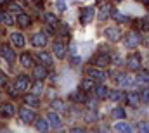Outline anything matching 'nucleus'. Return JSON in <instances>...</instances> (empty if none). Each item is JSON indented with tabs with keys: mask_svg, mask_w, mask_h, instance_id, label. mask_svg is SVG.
<instances>
[{
	"mask_svg": "<svg viewBox=\"0 0 149 133\" xmlns=\"http://www.w3.org/2000/svg\"><path fill=\"white\" fill-rule=\"evenodd\" d=\"M87 76H88L90 80H94V81H104V80L108 78V74H106L102 69H95V67L87 69Z\"/></svg>",
	"mask_w": 149,
	"mask_h": 133,
	"instance_id": "nucleus-1",
	"label": "nucleus"
},
{
	"mask_svg": "<svg viewBox=\"0 0 149 133\" xmlns=\"http://www.w3.org/2000/svg\"><path fill=\"white\" fill-rule=\"evenodd\" d=\"M141 40H142V38H141V35L137 33V31H128L127 36H125V45L134 48V47H137V45L141 43Z\"/></svg>",
	"mask_w": 149,
	"mask_h": 133,
	"instance_id": "nucleus-2",
	"label": "nucleus"
},
{
	"mask_svg": "<svg viewBox=\"0 0 149 133\" xmlns=\"http://www.w3.org/2000/svg\"><path fill=\"white\" fill-rule=\"evenodd\" d=\"M94 12H95L94 7H83V9H81V14H80V23H81V24L90 23V21L94 19Z\"/></svg>",
	"mask_w": 149,
	"mask_h": 133,
	"instance_id": "nucleus-3",
	"label": "nucleus"
},
{
	"mask_svg": "<svg viewBox=\"0 0 149 133\" xmlns=\"http://www.w3.org/2000/svg\"><path fill=\"white\" fill-rule=\"evenodd\" d=\"M28 87H30L28 76H24V74L17 76V80H16V90L17 92H24V90H28Z\"/></svg>",
	"mask_w": 149,
	"mask_h": 133,
	"instance_id": "nucleus-4",
	"label": "nucleus"
},
{
	"mask_svg": "<svg viewBox=\"0 0 149 133\" xmlns=\"http://www.w3.org/2000/svg\"><path fill=\"white\" fill-rule=\"evenodd\" d=\"M19 118H21L24 123H33V119H35V112L30 111V109H26V107H21V109H19Z\"/></svg>",
	"mask_w": 149,
	"mask_h": 133,
	"instance_id": "nucleus-5",
	"label": "nucleus"
},
{
	"mask_svg": "<svg viewBox=\"0 0 149 133\" xmlns=\"http://www.w3.org/2000/svg\"><path fill=\"white\" fill-rule=\"evenodd\" d=\"M2 57H3L7 62H14V61H16V54H14V50H12L9 45H2Z\"/></svg>",
	"mask_w": 149,
	"mask_h": 133,
	"instance_id": "nucleus-6",
	"label": "nucleus"
},
{
	"mask_svg": "<svg viewBox=\"0 0 149 133\" xmlns=\"http://www.w3.org/2000/svg\"><path fill=\"white\" fill-rule=\"evenodd\" d=\"M31 45L33 47H45L47 45V36L43 33H35L31 36Z\"/></svg>",
	"mask_w": 149,
	"mask_h": 133,
	"instance_id": "nucleus-7",
	"label": "nucleus"
},
{
	"mask_svg": "<svg viewBox=\"0 0 149 133\" xmlns=\"http://www.w3.org/2000/svg\"><path fill=\"white\" fill-rule=\"evenodd\" d=\"M127 64H128V67L132 69V71H135V69H139L141 67V54H132L130 57H128V61H127Z\"/></svg>",
	"mask_w": 149,
	"mask_h": 133,
	"instance_id": "nucleus-8",
	"label": "nucleus"
},
{
	"mask_svg": "<svg viewBox=\"0 0 149 133\" xmlns=\"http://www.w3.org/2000/svg\"><path fill=\"white\" fill-rule=\"evenodd\" d=\"M135 83L139 85V87H149V73L148 71H141L137 76H135Z\"/></svg>",
	"mask_w": 149,
	"mask_h": 133,
	"instance_id": "nucleus-9",
	"label": "nucleus"
},
{
	"mask_svg": "<svg viewBox=\"0 0 149 133\" xmlns=\"http://www.w3.org/2000/svg\"><path fill=\"white\" fill-rule=\"evenodd\" d=\"M92 62H94L95 67H101V69H102V67H106L109 64V55H108V54H101V55H97Z\"/></svg>",
	"mask_w": 149,
	"mask_h": 133,
	"instance_id": "nucleus-10",
	"label": "nucleus"
},
{
	"mask_svg": "<svg viewBox=\"0 0 149 133\" xmlns=\"http://www.w3.org/2000/svg\"><path fill=\"white\" fill-rule=\"evenodd\" d=\"M33 78H37V80H43V78H47V66L38 64V66L33 67Z\"/></svg>",
	"mask_w": 149,
	"mask_h": 133,
	"instance_id": "nucleus-11",
	"label": "nucleus"
},
{
	"mask_svg": "<svg viewBox=\"0 0 149 133\" xmlns=\"http://www.w3.org/2000/svg\"><path fill=\"white\" fill-rule=\"evenodd\" d=\"M47 121H49L50 126H54V128H61V118H59L54 111H50V112L47 114Z\"/></svg>",
	"mask_w": 149,
	"mask_h": 133,
	"instance_id": "nucleus-12",
	"label": "nucleus"
},
{
	"mask_svg": "<svg viewBox=\"0 0 149 133\" xmlns=\"http://www.w3.org/2000/svg\"><path fill=\"white\" fill-rule=\"evenodd\" d=\"M54 54H56V57L63 59V57L66 55V45H64L63 42H56V43H54Z\"/></svg>",
	"mask_w": 149,
	"mask_h": 133,
	"instance_id": "nucleus-13",
	"label": "nucleus"
},
{
	"mask_svg": "<svg viewBox=\"0 0 149 133\" xmlns=\"http://www.w3.org/2000/svg\"><path fill=\"white\" fill-rule=\"evenodd\" d=\"M14 105L12 104H3L2 107H0V114H2V118H12L14 116Z\"/></svg>",
	"mask_w": 149,
	"mask_h": 133,
	"instance_id": "nucleus-14",
	"label": "nucleus"
},
{
	"mask_svg": "<svg viewBox=\"0 0 149 133\" xmlns=\"http://www.w3.org/2000/svg\"><path fill=\"white\" fill-rule=\"evenodd\" d=\"M104 36L108 38V40H120V30L118 28H106L104 30Z\"/></svg>",
	"mask_w": 149,
	"mask_h": 133,
	"instance_id": "nucleus-15",
	"label": "nucleus"
},
{
	"mask_svg": "<svg viewBox=\"0 0 149 133\" xmlns=\"http://www.w3.org/2000/svg\"><path fill=\"white\" fill-rule=\"evenodd\" d=\"M127 100H128V104H130L132 107H139V104H141V97H139L137 92H130V94L127 95Z\"/></svg>",
	"mask_w": 149,
	"mask_h": 133,
	"instance_id": "nucleus-16",
	"label": "nucleus"
},
{
	"mask_svg": "<svg viewBox=\"0 0 149 133\" xmlns=\"http://www.w3.org/2000/svg\"><path fill=\"white\" fill-rule=\"evenodd\" d=\"M10 40H12V43L16 45V47H24V36H23V33H12L10 35Z\"/></svg>",
	"mask_w": 149,
	"mask_h": 133,
	"instance_id": "nucleus-17",
	"label": "nucleus"
},
{
	"mask_svg": "<svg viewBox=\"0 0 149 133\" xmlns=\"http://www.w3.org/2000/svg\"><path fill=\"white\" fill-rule=\"evenodd\" d=\"M37 57L42 61L43 66H52V57H50V54H47V52H38Z\"/></svg>",
	"mask_w": 149,
	"mask_h": 133,
	"instance_id": "nucleus-18",
	"label": "nucleus"
},
{
	"mask_svg": "<svg viewBox=\"0 0 149 133\" xmlns=\"http://www.w3.org/2000/svg\"><path fill=\"white\" fill-rule=\"evenodd\" d=\"M108 94H109V90H108V87H104V85H99V87L95 88L97 99H108Z\"/></svg>",
	"mask_w": 149,
	"mask_h": 133,
	"instance_id": "nucleus-19",
	"label": "nucleus"
},
{
	"mask_svg": "<svg viewBox=\"0 0 149 133\" xmlns=\"http://www.w3.org/2000/svg\"><path fill=\"white\" fill-rule=\"evenodd\" d=\"M80 88H81V92H85V94H87V92H90V90H94V80H90V78L83 80Z\"/></svg>",
	"mask_w": 149,
	"mask_h": 133,
	"instance_id": "nucleus-20",
	"label": "nucleus"
},
{
	"mask_svg": "<svg viewBox=\"0 0 149 133\" xmlns=\"http://www.w3.org/2000/svg\"><path fill=\"white\" fill-rule=\"evenodd\" d=\"M21 64L24 67H30V66H33V57L28 54V52H24L23 55H21Z\"/></svg>",
	"mask_w": 149,
	"mask_h": 133,
	"instance_id": "nucleus-21",
	"label": "nucleus"
},
{
	"mask_svg": "<svg viewBox=\"0 0 149 133\" xmlns=\"http://www.w3.org/2000/svg\"><path fill=\"white\" fill-rule=\"evenodd\" d=\"M42 92H43V83H42V80H37L33 83V87H31V94L33 95H40Z\"/></svg>",
	"mask_w": 149,
	"mask_h": 133,
	"instance_id": "nucleus-22",
	"label": "nucleus"
},
{
	"mask_svg": "<svg viewBox=\"0 0 149 133\" xmlns=\"http://www.w3.org/2000/svg\"><path fill=\"white\" fill-rule=\"evenodd\" d=\"M24 102H26L28 105H33V107H38V105H40V102H38L37 95H33V94H30V95H24Z\"/></svg>",
	"mask_w": 149,
	"mask_h": 133,
	"instance_id": "nucleus-23",
	"label": "nucleus"
},
{
	"mask_svg": "<svg viewBox=\"0 0 149 133\" xmlns=\"http://www.w3.org/2000/svg\"><path fill=\"white\" fill-rule=\"evenodd\" d=\"M114 130H116V132L130 133V132H132V126H130V125H127V123H123V121H120V123H116V125H114Z\"/></svg>",
	"mask_w": 149,
	"mask_h": 133,
	"instance_id": "nucleus-24",
	"label": "nucleus"
},
{
	"mask_svg": "<svg viewBox=\"0 0 149 133\" xmlns=\"http://www.w3.org/2000/svg\"><path fill=\"white\" fill-rule=\"evenodd\" d=\"M111 17L116 19L118 23H128V16H123V14H120L118 10H111Z\"/></svg>",
	"mask_w": 149,
	"mask_h": 133,
	"instance_id": "nucleus-25",
	"label": "nucleus"
},
{
	"mask_svg": "<svg viewBox=\"0 0 149 133\" xmlns=\"http://www.w3.org/2000/svg\"><path fill=\"white\" fill-rule=\"evenodd\" d=\"M16 21H17V24H21V26H28V24H30V16H26V14L19 12Z\"/></svg>",
	"mask_w": 149,
	"mask_h": 133,
	"instance_id": "nucleus-26",
	"label": "nucleus"
},
{
	"mask_svg": "<svg viewBox=\"0 0 149 133\" xmlns=\"http://www.w3.org/2000/svg\"><path fill=\"white\" fill-rule=\"evenodd\" d=\"M113 118H114V119H125L127 114H125L123 107H114V109H113Z\"/></svg>",
	"mask_w": 149,
	"mask_h": 133,
	"instance_id": "nucleus-27",
	"label": "nucleus"
},
{
	"mask_svg": "<svg viewBox=\"0 0 149 133\" xmlns=\"http://www.w3.org/2000/svg\"><path fill=\"white\" fill-rule=\"evenodd\" d=\"M35 126H37L38 132H47V128H49V121L47 119H37V123H35Z\"/></svg>",
	"mask_w": 149,
	"mask_h": 133,
	"instance_id": "nucleus-28",
	"label": "nucleus"
},
{
	"mask_svg": "<svg viewBox=\"0 0 149 133\" xmlns=\"http://www.w3.org/2000/svg\"><path fill=\"white\" fill-rule=\"evenodd\" d=\"M0 23H2V24H7V26H10V24H14V21H12V17H10L9 14H5V12H0Z\"/></svg>",
	"mask_w": 149,
	"mask_h": 133,
	"instance_id": "nucleus-29",
	"label": "nucleus"
},
{
	"mask_svg": "<svg viewBox=\"0 0 149 133\" xmlns=\"http://www.w3.org/2000/svg\"><path fill=\"white\" fill-rule=\"evenodd\" d=\"M70 99L73 100V102H85V92H74V94H71V97Z\"/></svg>",
	"mask_w": 149,
	"mask_h": 133,
	"instance_id": "nucleus-30",
	"label": "nucleus"
},
{
	"mask_svg": "<svg viewBox=\"0 0 149 133\" xmlns=\"http://www.w3.org/2000/svg\"><path fill=\"white\" fill-rule=\"evenodd\" d=\"M45 23H47L49 26H56L59 21H57V17H56L54 14H50V12H49V14H45Z\"/></svg>",
	"mask_w": 149,
	"mask_h": 133,
	"instance_id": "nucleus-31",
	"label": "nucleus"
},
{
	"mask_svg": "<svg viewBox=\"0 0 149 133\" xmlns=\"http://www.w3.org/2000/svg\"><path fill=\"white\" fill-rule=\"evenodd\" d=\"M108 97H109L111 100H114V102H118V100H121L123 94H121L120 90H113V92H109V94H108Z\"/></svg>",
	"mask_w": 149,
	"mask_h": 133,
	"instance_id": "nucleus-32",
	"label": "nucleus"
},
{
	"mask_svg": "<svg viewBox=\"0 0 149 133\" xmlns=\"http://www.w3.org/2000/svg\"><path fill=\"white\" fill-rule=\"evenodd\" d=\"M139 97H141V100L144 102V104H149V90L146 88V90H142L141 94H139Z\"/></svg>",
	"mask_w": 149,
	"mask_h": 133,
	"instance_id": "nucleus-33",
	"label": "nucleus"
},
{
	"mask_svg": "<svg viewBox=\"0 0 149 133\" xmlns=\"http://www.w3.org/2000/svg\"><path fill=\"white\" fill-rule=\"evenodd\" d=\"M52 107H54L56 111H59V109L63 111V109H64V104H63V100H54V102H52Z\"/></svg>",
	"mask_w": 149,
	"mask_h": 133,
	"instance_id": "nucleus-34",
	"label": "nucleus"
},
{
	"mask_svg": "<svg viewBox=\"0 0 149 133\" xmlns=\"http://www.w3.org/2000/svg\"><path fill=\"white\" fill-rule=\"evenodd\" d=\"M9 10H12V12H17V14H19V12H21V5H19V3H14V2H12V3L9 5Z\"/></svg>",
	"mask_w": 149,
	"mask_h": 133,
	"instance_id": "nucleus-35",
	"label": "nucleus"
},
{
	"mask_svg": "<svg viewBox=\"0 0 149 133\" xmlns=\"http://www.w3.org/2000/svg\"><path fill=\"white\" fill-rule=\"evenodd\" d=\"M137 130L139 132H149V123H139L137 125Z\"/></svg>",
	"mask_w": 149,
	"mask_h": 133,
	"instance_id": "nucleus-36",
	"label": "nucleus"
},
{
	"mask_svg": "<svg viewBox=\"0 0 149 133\" xmlns=\"http://www.w3.org/2000/svg\"><path fill=\"white\" fill-rule=\"evenodd\" d=\"M2 85H7V76L0 71V87H2Z\"/></svg>",
	"mask_w": 149,
	"mask_h": 133,
	"instance_id": "nucleus-37",
	"label": "nucleus"
},
{
	"mask_svg": "<svg viewBox=\"0 0 149 133\" xmlns=\"http://www.w3.org/2000/svg\"><path fill=\"white\" fill-rule=\"evenodd\" d=\"M57 7H59L61 10H66V3H64V0H57Z\"/></svg>",
	"mask_w": 149,
	"mask_h": 133,
	"instance_id": "nucleus-38",
	"label": "nucleus"
},
{
	"mask_svg": "<svg viewBox=\"0 0 149 133\" xmlns=\"http://www.w3.org/2000/svg\"><path fill=\"white\" fill-rule=\"evenodd\" d=\"M9 95H16V88L14 87H9Z\"/></svg>",
	"mask_w": 149,
	"mask_h": 133,
	"instance_id": "nucleus-39",
	"label": "nucleus"
},
{
	"mask_svg": "<svg viewBox=\"0 0 149 133\" xmlns=\"http://www.w3.org/2000/svg\"><path fill=\"white\" fill-rule=\"evenodd\" d=\"M71 62H73V66H76V64H78V62H80V59H78V57H76V59H73V61H71Z\"/></svg>",
	"mask_w": 149,
	"mask_h": 133,
	"instance_id": "nucleus-40",
	"label": "nucleus"
},
{
	"mask_svg": "<svg viewBox=\"0 0 149 133\" xmlns=\"http://www.w3.org/2000/svg\"><path fill=\"white\" fill-rule=\"evenodd\" d=\"M146 23H148V26H149V16H148V17H146Z\"/></svg>",
	"mask_w": 149,
	"mask_h": 133,
	"instance_id": "nucleus-41",
	"label": "nucleus"
},
{
	"mask_svg": "<svg viewBox=\"0 0 149 133\" xmlns=\"http://www.w3.org/2000/svg\"><path fill=\"white\" fill-rule=\"evenodd\" d=\"M142 2H144V3H149V0H142Z\"/></svg>",
	"mask_w": 149,
	"mask_h": 133,
	"instance_id": "nucleus-42",
	"label": "nucleus"
},
{
	"mask_svg": "<svg viewBox=\"0 0 149 133\" xmlns=\"http://www.w3.org/2000/svg\"><path fill=\"white\" fill-rule=\"evenodd\" d=\"M3 2H7V0H0V3H3Z\"/></svg>",
	"mask_w": 149,
	"mask_h": 133,
	"instance_id": "nucleus-43",
	"label": "nucleus"
},
{
	"mask_svg": "<svg viewBox=\"0 0 149 133\" xmlns=\"http://www.w3.org/2000/svg\"><path fill=\"white\" fill-rule=\"evenodd\" d=\"M95 2H99V3H101V2H104V0H95Z\"/></svg>",
	"mask_w": 149,
	"mask_h": 133,
	"instance_id": "nucleus-44",
	"label": "nucleus"
},
{
	"mask_svg": "<svg viewBox=\"0 0 149 133\" xmlns=\"http://www.w3.org/2000/svg\"><path fill=\"white\" fill-rule=\"evenodd\" d=\"M30 2H38V0H30Z\"/></svg>",
	"mask_w": 149,
	"mask_h": 133,
	"instance_id": "nucleus-45",
	"label": "nucleus"
},
{
	"mask_svg": "<svg viewBox=\"0 0 149 133\" xmlns=\"http://www.w3.org/2000/svg\"><path fill=\"white\" fill-rule=\"evenodd\" d=\"M114 2H121V0H114Z\"/></svg>",
	"mask_w": 149,
	"mask_h": 133,
	"instance_id": "nucleus-46",
	"label": "nucleus"
}]
</instances>
